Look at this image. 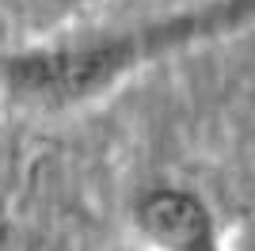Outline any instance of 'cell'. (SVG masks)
<instances>
[{"label": "cell", "mask_w": 255, "mask_h": 251, "mask_svg": "<svg viewBox=\"0 0 255 251\" xmlns=\"http://www.w3.org/2000/svg\"><path fill=\"white\" fill-rule=\"evenodd\" d=\"M252 15L255 0H202L122 31H92L80 38L8 50L0 53V95L42 111L84 107L168 53L244 31Z\"/></svg>", "instance_id": "1"}, {"label": "cell", "mask_w": 255, "mask_h": 251, "mask_svg": "<svg viewBox=\"0 0 255 251\" xmlns=\"http://www.w3.org/2000/svg\"><path fill=\"white\" fill-rule=\"evenodd\" d=\"M133 225L152 251H225L213 209L187 187H152L133 206Z\"/></svg>", "instance_id": "2"}, {"label": "cell", "mask_w": 255, "mask_h": 251, "mask_svg": "<svg viewBox=\"0 0 255 251\" xmlns=\"http://www.w3.org/2000/svg\"><path fill=\"white\" fill-rule=\"evenodd\" d=\"M8 236H11V229H8V225H4V221H0V251L8 248Z\"/></svg>", "instance_id": "3"}]
</instances>
